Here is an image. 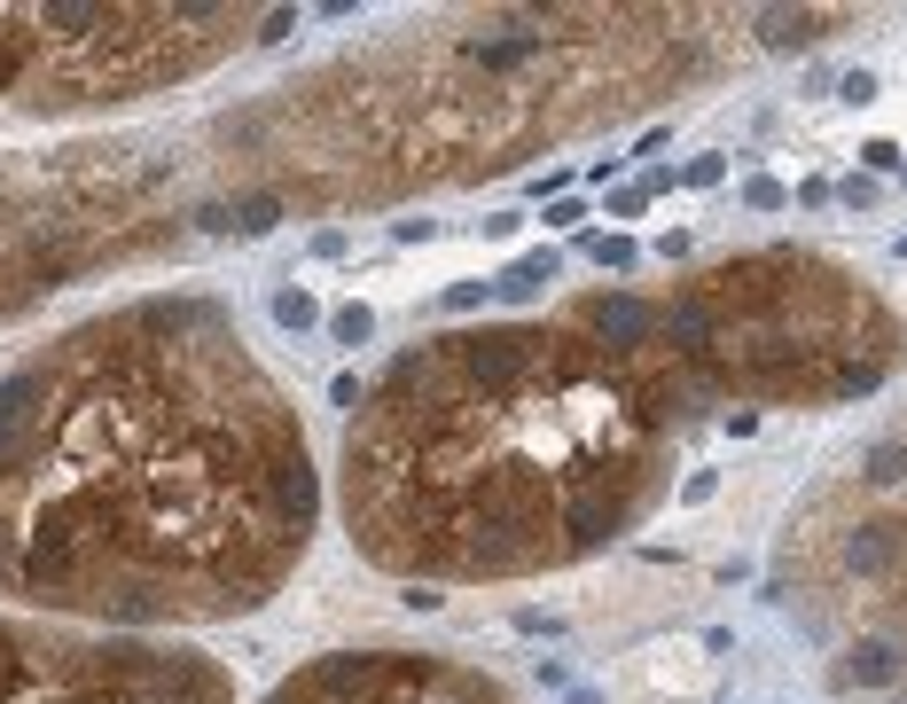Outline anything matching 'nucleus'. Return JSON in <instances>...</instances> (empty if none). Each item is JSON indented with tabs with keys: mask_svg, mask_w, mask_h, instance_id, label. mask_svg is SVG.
I'll use <instances>...</instances> for the list:
<instances>
[{
	"mask_svg": "<svg viewBox=\"0 0 907 704\" xmlns=\"http://www.w3.org/2000/svg\"><path fill=\"white\" fill-rule=\"evenodd\" d=\"M775 602L830 642L837 696L907 689V407L790 509Z\"/></svg>",
	"mask_w": 907,
	"mask_h": 704,
	"instance_id": "nucleus-4",
	"label": "nucleus"
},
{
	"mask_svg": "<svg viewBox=\"0 0 907 704\" xmlns=\"http://www.w3.org/2000/svg\"><path fill=\"white\" fill-rule=\"evenodd\" d=\"M0 704H235V673L180 634L0 610Z\"/></svg>",
	"mask_w": 907,
	"mask_h": 704,
	"instance_id": "nucleus-5",
	"label": "nucleus"
},
{
	"mask_svg": "<svg viewBox=\"0 0 907 704\" xmlns=\"http://www.w3.org/2000/svg\"><path fill=\"white\" fill-rule=\"evenodd\" d=\"M556 274H563V251H533V259H516L509 274H493V282H486V298H493V306H524L533 290H548Z\"/></svg>",
	"mask_w": 907,
	"mask_h": 704,
	"instance_id": "nucleus-9",
	"label": "nucleus"
},
{
	"mask_svg": "<svg viewBox=\"0 0 907 704\" xmlns=\"http://www.w3.org/2000/svg\"><path fill=\"white\" fill-rule=\"evenodd\" d=\"M259 704H516L509 681L439 649H329L282 673Z\"/></svg>",
	"mask_w": 907,
	"mask_h": 704,
	"instance_id": "nucleus-6",
	"label": "nucleus"
},
{
	"mask_svg": "<svg viewBox=\"0 0 907 704\" xmlns=\"http://www.w3.org/2000/svg\"><path fill=\"white\" fill-rule=\"evenodd\" d=\"M329 337H337V345H368L375 337V313L368 306H337V313H329Z\"/></svg>",
	"mask_w": 907,
	"mask_h": 704,
	"instance_id": "nucleus-12",
	"label": "nucleus"
},
{
	"mask_svg": "<svg viewBox=\"0 0 907 704\" xmlns=\"http://www.w3.org/2000/svg\"><path fill=\"white\" fill-rule=\"evenodd\" d=\"M580 251H587L595 266H618V274H634V259H642V251L626 243V235H587V243H580Z\"/></svg>",
	"mask_w": 907,
	"mask_h": 704,
	"instance_id": "nucleus-11",
	"label": "nucleus"
},
{
	"mask_svg": "<svg viewBox=\"0 0 907 704\" xmlns=\"http://www.w3.org/2000/svg\"><path fill=\"white\" fill-rule=\"evenodd\" d=\"M830 24H852L845 9H751V39L759 47H822Z\"/></svg>",
	"mask_w": 907,
	"mask_h": 704,
	"instance_id": "nucleus-8",
	"label": "nucleus"
},
{
	"mask_svg": "<svg viewBox=\"0 0 907 704\" xmlns=\"http://www.w3.org/2000/svg\"><path fill=\"white\" fill-rule=\"evenodd\" d=\"M728 407L673 282L431 329L345 431V533L415 587H509L618 548Z\"/></svg>",
	"mask_w": 907,
	"mask_h": 704,
	"instance_id": "nucleus-2",
	"label": "nucleus"
},
{
	"mask_svg": "<svg viewBox=\"0 0 907 704\" xmlns=\"http://www.w3.org/2000/svg\"><path fill=\"white\" fill-rule=\"evenodd\" d=\"M47 56H56V16L47 9H0V110L32 118Z\"/></svg>",
	"mask_w": 907,
	"mask_h": 704,
	"instance_id": "nucleus-7",
	"label": "nucleus"
},
{
	"mask_svg": "<svg viewBox=\"0 0 907 704\" xmlns=\"http://www.w3.org/2000/svg\"><path fill=\"white\" fill-rule=\"evenodd\" d=\"M861 157H869L876 172H899V150H892V141H869V150H861Z\"/></svg>",
	"mask_w": 907,
	"mask_h": 704,
	"instance_id": "nucleus-14",
	"label": "nucleus"
},
{
	"mask_svg": "<svg viewBox=\"0 0 907 704\" xmlns=\"http://www.w3.org/2000/svg\"><path fill=\"white\" fill-rule=\"evenodd\" d=\"M743 47L751 9H462L219 110L204 141L227 196L392 204L626 126L720 79Z\"/></svg>",
	"mask_w": 907,
	"mask_h": 704,
	"instance_id": "nucleus-3",
	"label": "nucleus"
},
{
	"mask_svg": "<svg viewBox=\"0 0 907 704\" xmlns=\"http://www.w3.org/2000/svg\"><path fill=\"white\" fill-rule=\"evenodd\" d=\"M274 321H282V329H313V321H321L313 290H298V282H282V290H274Z\"/></svg>",
	"mask_w": 907,
	"mask_h": 704,
	"instance_id": "nucleus-10",
	"label": "nucleus"
},
{
	"mask_svg": "<svg viewBox=\"0 0 907 704\" xmlns=\"http://www.w3.org/2000/svg\"><path fill=\"white\" fill-rule=\"evenodd\" d=\"M321 533L306 422L212 290L103 306L0 375V602L180 634L235 627Z\"/></svg>",
	"mask_w": 907,
	"mask_h": 704,
	"instance_id": "nucleus-1",
	"label": "nucleus"
},
{
	"mask_svg": "<svg viewBox=\"0 0 907 704\" xmlns=\"http://www.w3.org/2000/svg\"><path fill=\"white\" fill-rule=\"evenodd\" d=\"M743 204H759V212H783V204H790V188H783V180H751V188H743Z\"/></svg>",
	"mask_w": 907,
	"mask_h": 704,
	"instance_id": "nucleus-13",
	"label": "nucleus"
}]
</instances>
